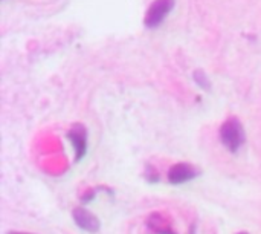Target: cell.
<instances>
[{
	"label": "cell",
	"mask_w": 261,
	"mask_h": 234,
	"mask_svg": "<svg viewBox=\"0 0 261 234\" xmlns=\"http://www.w3.org/2000/svg\"><path fill=\"white\" fill-rule=\"evenodd\" d=\"M220 139L228 150L237 152L245 143V130L242 123L237 118H229L223 123L220 129Z\"/></svg>",
	"instance_id": "obj_1"
},
{
	"label": "cell",
	"mask_w": 261,
	"mask_h": 234,
	"mask_svg": "<svg viewBox=\"0 0 261 234\" xmlns=\"http://www.w3.org/2000/svg\"><path fill=\"white\" fill-rule=\"evenodd\" d=\"M173 6H174V0H154L150 5L148 12L145 15V26L150 29L158 28L165 20V17L171 12Z\"/></svg>",
	"instance_id": "obj_2"
},
{
	"label": "cell",
	"mask_w": 261,
	"mask_h": 234,
	"mask_svg": "<svg viewBox=\"0 0 261 234\" xmlns=\"http://www.w3.org/2000/svg\"><path fill=\"white\" fill-rule=\"evenodd\" d=\"M73 149H75V155H76V159H81L83 155L86 153V149H87V133H86V129L80 124L73 126L69 133H67Z\"/></svg>",
	"instance_id": "obj_3"
},
{
	"label": "cell",
	"mask_w": 261,
	"mask_h": 234,
	"mask_svg": "<svg viewBox=\"0 0 261 234\" xmlns=\"http://www.w3.org/2000/svg\"><path fill=\"white\" fill-rule=\"evenodd\" d=\"M197 176V170L190 164H176L168 172V181L171 184H182Z\"/></svg>",
	"instance_id": "obj_4"
},
{
	"label": "cell",
	"mask_w": 261,
	"mask_h": 234,
	"mask_svg": "<svg viewBox=\"0 0 261 234\" xmlns=\"http://www.w3.org/2000/svg\"><path fill=\"white\" fill-rule=\"evenodd\" d=\"M73 221L76 222V225L86 231L90 233H96L99 230V221L86 208H75L73 210Z\"/></svg>",
	"instance_id": "obj_5"
},
{
	"label": "cell",
	"mask_w": 261,
	"mask_h": 234,
	"mask_svg": "<svg viewBox=\"0 0 261 234\" xmlns=\"http://www.w3.org/2000/svg\"><path fill=\"white\" fill-rule=\"evenodd\" d=\"M194 80H196V83H199V86H202L203 89H208V87H210V81H208V78L205 77V74H203L202 71H196Z\"/></svg>",
	"instance_id": "obj_6"
},
{
	"label": "cell",
	"mask_w": 261,
	"mask_h": 234,
	"mask_svg": "<svg viewBox=\"0 0 261 234\" xmlns=\"http://www.w3.org/2000/svg\"><path fill=\"white\" fill-rule=\"evenodd\" d=\"M8 234H23V233H8Z\"/></svg>",
	"instance_id": "obj_7"
},
{
	"label": "cell",
	"mask_w": 261,
	"mask_h": 234,
	"mask_svg": "<svg viewBox=\"0 0 261 234\" xmlns=\"http://www.w3.org/2000/svg\"><path fill=\"white\" fill-rule=\"evenodd\" d=\"M240 234H246V233H240Z\"/></svg>",
	"instance_id": "obj_8"
}]
</instances>
